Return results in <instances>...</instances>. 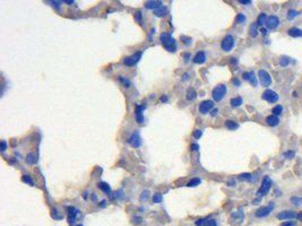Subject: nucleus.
<instances>
[{"label": "nucleus", "mask_w": 302, "mask_h": 226, "mask_svg": "<svg viewBox=\"0 0 302 226\" xmlns=\"http://www.w3.org/2000/svg\"><path fill=\"white\" fill-rule=\"evenodd\" d=\"M291 202L294 206H300L302 205V197H298V196H294V197H291Z\"/></svg>", "instance_id": "obj_29"}, {"label": "nucleus", "mask_w": 302, "mask_h": 226, "mask_svg": "<svg viewBox=\"0 0 302 226\" xmlns=\"http://www.w3.org/2000/svg\"><path fill=\"white\" fill-rule=\"evenodd\" d=\"M142 56H143V52L139 51V52H137V53L133 54V56L126 58V59H125V61H123V63H125L126 66H129V67L136 66V65L139 62V60L142 59Z\"/></svg>", "instance_id": "obj_7"}, {"label": "nucleus", "mask_w": 302, "mask_h": 226, "mask_svg": "<svg viewBox=\"0 0 302 226\" xmlns=\"http://www.w3.org/2000/svg\"><path fill=\"white\" fill-rule=\"evenodd\" d=\"M213 109H214V102H213V101H208V100L201 102L199 105V111H200V113H203V114L210 113Z\"/></svg>", "instance_id": "obj_11"}, {"label": "nucleus", "mask_w": 302, "mask_h": 226, "mask_svg": "<svg viewBox=\"0 0 302 226\" xmlns=\"http://www.w3.org/2000/svg\"><path fill=\"white\" fill-rule=\"evenodd\" d=\"M148 195H149L148 191H144L143 193H142V198H140V199H142L143 201L147 200V199H148Z\"/></svg>", "instance_id": "obj_42"}, {"label": "nucleus", "mask_w": 302, "mask_h": 226, "mask_svg": "<svg viewBox=\"0 0 302 226\" xmlns=\"http://www.w3.org/2000/svg\"><path fill=\"white\" fill-rule=\"evenodd\" d=\"M239 2L242 4V5H251V4H252L251 0H239Z\"/></svg>", "instance_id": "obj_43"}, {"label": "nucleus", "mask_w": 302, "mask_h": 226, "mask_svg": "<svg viewBox=\"0 0 302 226\" xmlns=\"http://www.w3.org/2000/svg\"><path fill=\"white\" fill-rule=\"evenodd\" d=\"M267 15L265 13H261L260 15L258 16V19H257V25L258 26H262L264 24H266V21H267Z\"/></svg>", "instance_id": "obj_23"}, {"label": "nucleus", "mask_w": 302, "mask_h": 226, "mask_svg": "<svg viewBox=\"0 0 302 226\" xmlns=\"http://www.w3.org/2000/svg\"><path fill=\"white\" fill-rule=\"evenodd\" d=\"M294 155H295V153H294L293 150H289V152H286V153H284V156L289 159L293 158V157H294Z\"/></svg>", "instance_id": "obj_38"}, {"label": "nucleus", "mask_w": 302, "mask_h": 226, "mask_svg": "<svg viewBox=\"0 0 302 226\" xmlns=\"http://www.w3.org/2000/svg\"><path fill=\"white\" fill-rule=\"evenodd\" d=\"M26 161H27V163H30V164H35L36 163V155L31 153V154L27 155V157H26Z\"/></svg>", "instance_id": "obj_30"}, {"label": "nucleus", "mask_w": 302, "mask_h": 226, "mask_svg": "<svg viewBox=\"0 0 302 226\" xmlns=\"http://www.w3.org/2000/svg\"><path fill=\"white\" fill-rule=\"evenodd\" d=\"M239 178H240L241 180H249V181L252 180V175H251L250 173H245V174H241Z\"/></svg>", "instance_id": "obj_37"}, {"label": "nucleus", "mask_w": 302, "mask_h": 226, "mask_svg": "<svg viewBox=\"0 0 302 226\" xmlns=\"http://www.w3.org/2000/svg\"><path fill=\"white\" fill-rule=\"evenodd\" d=\"M168 100H169L168 96H162L161 97V102H168Z\"/></svg>", "instance_id": "obj_52"}, {"label": "nucleus", "mask_w": 302, "mask_h": 226, "mask_svg": "<svg viewBox=\"0 0 302 226\" xmlns=\"http://www.w3.org/2000/svg\"><path fill=\"white\" fill-rule=\"evenodd\" d=\"M128 143L133 147H140V145H142V138H140V136H139V132L138 131H136V132H133V136L129 138Z\"/></svg>", "instance_id": "obj_12"}, {"label": "nucleus", "mask_w": 302, "mask_h": 226, "mask_svg": "<svg viewBox=\"0 0 302 226\" xmlns=\"http://www.w3.org/2000/svg\"><path fill=\"white\" fill-rule=\"evenodd\" d=\"M299 15H300V13H299V11L294 10V9H291V10L287 11L286 17H287V19H289V21H293V19H294V18Z\"/></svg>", "instance_id": "obj_28"}, {"label": "nucleus", "mask_w": 302, "mask_h": 226, "mask_svg": "<svg viewBox=\"0 0 302 226\" xmlns=\"http://www.w3.org/2000/svg\"><path fill=\"white\" fill-rule=\"evenodd\" d=\"M146 108L145 105H137L136 109V120L138 121V123H143L144 122V117H143V110Z\"/></svg>", "instance_id": "obj_18"}, {"label": "nucleus", "mask_w": 302, "mask_h": 226, "mask_svg": "<svg viewBox=\"0 0 302 226\" xmlns=\"http://www.w3.org/2000/svg\"><path fill=\"white\" fill-rule=\"evenodd\" d=\"M226 93H227V88L224 84H220V85H217L214 87L213 89V92H212V95H213V98H214V101H217V102H220L222 101L223 98L225 97Z\"/></svg>", "instance_id": "obj_2"}, {"label": "nucleus", "mask_w": 302, "mask_h": 226, "mask_svg": "<svg viewBox=\"0 0 302 226\" xmlns=\"http://www.w3.org/2000/svg\"><path fill=\"white\" fill-rule=\"evenodd\" d=\"M298 218H299L300 221H302V211H301V213H299V214H298Z\"/></svg>", "instance_id": "obj_53"}, {"label": "nucleus", "mask_w": 302, "mask_h": 226, "mask_svg": "<svg viewBox=\"0 0 302 226\" xmlns=\"http://www.w3.org/2000/svg\"><path fill=\"white\" fill-rule=\"evenodd\" d=\"M217 114H218V110H217V109H214L213 112H212V115H213V117H216Z\"/></svg>", "instance_id": "obj_51"}, {"label": "nucleus", "mask_w": 302, "mask_h": 226, "mask_svg": "<svg viewBox=\"0 0 302 226\" xmlns=\"http://www.w3.org/2000/svg\"><path fill=\"white\" fill-rule=\"evenodd\" d=\"M199 183H200V179H198V178H195V179H192V180H190L187 185H188V187H197V185H199Z\"/></svg>", "instance_id": "obj_32"}, {"label": "nucleus", "mask_w": 302, "mask_h": 226, "mask_svg": "<svg viewBox=\"0 0 302 226\" xmlns=\"http://www.w3.org/2000/svg\"><path fill=\"white\" fill-rule=\"evenodd\" d=\"M194 62L197 65H203L206 62V53L204 51H199L194 58Z\"/></svg>", "instance_id": "obj_16"}, {"label": "nucleus", "mask_w": 302, "mask_h": 226, "mask_svg": "<svg viewBox=\"0 0 302 226\" xmlns=\"http://www.w3.org/2000/svg\"><path fill=\"white\" fill-rule=\"evenodd\" d=\"M221 48L222 50L225 52L231 51L233 48H234V39L232 35H226L223 40H222V43H221Z\"/></svg>", "instance_id": "obj_4"}, {"label": "nucleus", "mask_w": 302, "mask_h": 226, "mask_svg": "<svg viewBox=\"0 0 302 226\" xmlns=\"http://www.w3.org/2000/svg\"><path fill=\"white\" fill-rule=\"evenodd\" d=\"M181 39H182V40H186V41H184L186 44H190V43H191V39H187V37H184V36H182Z\"/></svg>", "instance_id": "obj_47"}, {"label": "nucleus", "mask_w": 302, "mask_h": 226, "mask_svg": "<svg viewBox=\"0 0 302 226\" xmlns=\"http://www.w3.org/2000/svg\"><path fill=\"white\" fill-rule=\"evenodd\" d=\"M243 104V100L240 96H236V97H233L231 100V105L232 108H239Z\"/></svg>", "instance_id": "obj_20"}, {"label": "nucleus", "mask_w": 302, "mask_h": 226, "mask_svg": "<svg viewBox=\"0 0 302 226\" xmlns=\"http://www.w3.org/2000/svg\"><path fill=\"white\" fill-rule=\"evenodd\" d=\"M78 213L79 211L77 210L76 208H74V207H68V223L72 225L75 221H76V216L78 215Z\"/></svg>", "instance_id": "obj_14"}, {"label": "nucleus", "mask_w": 302, "mask_h": 226, "mask_svg": "<svg viewBox=\"0 0 302 226\" xmlns=\"http://www.w3.org/2000/svg\"><path fill=\"white\" fill-rule=\"evenodd\" d=\"M225 127L230 130H236V129L239 128V124L236 123V121H232V120H227L225 122Z\"/></svg>", "instance_id": "obj_26"}, {"label": "nucleus", "mask_w": 302, "mask_h": 226, "mask_svg": "<svg viewBox=\"0 0 302 226\" xmlns=\"http://www.w3.org/2000/svg\"><path fill=\"white\" fill-rule=\"evenodd\" d=\"M232 83H233L234 85H236V86H240V80H239V79H236V78H234V79L232 80Z\"/></svg>", "instance_id": "obj_48"}, {"label": "nucleus", "mask_w": 302, "mask_h": 226, "mask_svg": "<svg viewBox=\"0 0 302 226\" xmlns=\"http://www.w3.org/2000/svg\"><path fill=\"white\" fill-rule=\"evenodd\" d=\"M204 226H217V223L215 219H207Z\"/></svg>", "instance_id": "obj_39"}, {"label": "nucleus", "mask_w": 302, "mask_h": 226, "mask_svg": "<svg viewBox=\"0 0 302 226\" xmlns=\"http://www.w3.org/2000/svg\"><path fill=\"white\" fill-rule=\"evenodd\" d=\"M277 218L281 219V221H285V219H295L298 218V214L295 211L293 210H285V211H281L278 215H277Z\"/></svg>", "instance_id": "obj_10"}, {"label": "nucleus", "mask_w": 302, "mask_h": 226, "mask_svg": "<svg viewBox=\"0 0 302 226\" xmlns=\"http://www.w3.org/2000/svg\"><path fill=\"white\" fill-rule=\"evenodd\" d=\"M136 19L142 24V13H140V11H137V14H136Z\"/></svg>", "instance_id": "obj_45"}, {"label": "nucleus", "mask_w": 302, "mask_h": 226, "mask_svg": "<svg viewBox=\"0 0 302 226\" xmlns=\"http://www.w3.org/2000/svg\"><path fill=\"white\" fill-rule=\"evenodd\" d=\"M260 32L262 33V34H264V35H267V34H268V30H267V28H265V27H262V28L260 30Z\"/></svg>", "instance_id": "obj_49"}, {"label": "nucleus", "mask_w": 302, "mask_h": 226, "mask_svg": "<svg viewBox=\"0 0 302 226\" xmlns=\"http://www.w3.org/2000/svg\"><path fill=\"white\" fill-rule=\"evenodd\" d=\"M289 35L292 36V37H302V30L298 28V27H291L289 31Z\"/></svg>", "instance_id": "obj_19"}, {"label": "nucleus", "mask_w": 302, "mask_h": 226, "mask_svg": "<svg viewBox=\"0 0 302 226\" xmlns=\"http://www.w3.org/2000/svg\"><path fill=\"white\" fill-rule=\"evenodd\" d=\"M101 206H102V207H105V201H102V202H101Z\"/></svg>", "instance_id": "obj_54"}, {"label": "nucleus", "mask_w": 302, "mask_h": 226, "mask_svg": "<svg viewBox=\"0 0 302 226\" xmlns=\"http://www.w3.org/2000/svg\"><path fill=\"white\" fill-rule=\"evenodd\" d=\"M271 184H273V183H271V178H269V176H265L264 180H262V182H261V185H260V188H259V190L257 191L258 197H264V196H266L267 193L269 192V190H271Z\"/></svg>", "instance_id": "obj_3"}, {"label": "nucleus", "mask_w": 302, "mask_h": 226, "mask_svg": "<svg viewBox=\"0 0 302 226\" xmlns=\"http://www.w3.org/2000/svg\"><path fill=\"white\" fill-rule=\"evenodd\" d=\"M191 149H192V150H198V149H199V146H198L197 144L191 145Z\"/></svg>", "instance_id": "obj_50"}, {"label": "nucleus", "mask_w": 302, "mask_h": 226, "mask_svg": "<svg viewBox=\"0 0 302 226\" xmlns=\"http://www.w3.org/2000/svg\"><path fill=\"white\" fill-rule=\"evenodd\" d=\"M166 13H168V8H166L165 6H162V7H161V8H159L157 10L154 11L155 16H157V17H162V16L166 15Z\"/></svg>", "instance_id": "obj_27"}, {"label": "nucleus", "mask_w": 302, "mask_h": 226, "mask_svg": "<svg viewBox=\"0 0 302 226\" xmlns=\"http://www.w3.org/2000/svg\"><path fill=\"white\" fill-rule=\"evenodd\" d=\"M203 136V131L201 130H195L194 131V137L196 139H199Z\"/></svg>", "instance_id": "obj_41"}, {"label": "nucleus", "mask_w": 302, "mask_h": 226, "mask_svg": "<svg viewBox=\"0 0 302 226\" xmlns=\"http://www.w3.org/2000/svg\"><path fill=\"white\" fill-rule=\"evenodd\" d=\"M162 200H163V197H162V195H161V193H156V195H154V197H153V201H154V202L159 204V202H161Z\"/></svg>", "instance_id": "obj_34"}, {"label": "nucleus", "mask_w": 302, "mask_h": 226, "mask_svg": "<svg viewBox=\"0 0 302 226\" xmlns=\"http://www.w3.org/2000/svg\"><path fill=\"white\" fill-rule=\"evenodd\" d=\"M23 181H24L25 183H28V184H31V185L34 184V182H33V180L31 179L30 175H23Z\"/></svg>", "instance_id": "obj_35"}, {"label": "nucleus", "mask_w": 302, "mask_h": 226, "mask_svg": "<svg viewBox=\"0 0 302 226\" xmlns=\"http://www.w3.org/2000/svg\"><path fill=\"white\" fill-rule=\"evenodd\" d=\"M243 78H245V80L249 82L251 85H252V86H255V87H256L257 84H258V80H257V77H256V74H255V71L245 72V74H243Z\"/></svg>", "instance_id": "obj_13"}, {"label": "nucleus", "mask_w": 302, "mask_h": 226, "mask_svg": "<svg viewBox=\"0 0 302 226\" xmlns=\"http://www.w3.org/2000/svg\"><path fill=\"white\" fill-rule=\"evenodd\" d=\"M119 79H120V82L123 84V86H125V87H129V86H130V82H129L127 78H125L123 76H120Z\"/></svg>", "instance_id": "obj_33"}, {"label": "nucleus", "mask_w": 302, "mask_h": 226, "mask_svg": "<svg viewBox=\"0 0 302 226\" xmlns=\"http://www.w3.org/2000/svg\"><path fill=\"white\" fill-rule=\"evenodd\" d=\"M6 147H7V144H6V140H2V141H1V150H2V152H5V150H6Z\"/></svg>", "instance_id": "obj_46"}, {"label": "nucleus", "mask_w": 302, "mask_h": 226, "mask_svg": "<svg viewBox=\"0 0 302 226\" xmlns=\"http://www.w3.org/2000/svg\"><path fill=\"white\" fill-rule=\"evenodd\" d=\"M258 76H259L260 84L264 86V87H268V86H271V75H269L266 70H264V69L259 70V72H258Z\"/></svg>", "instance_id": "obj_6"}, {"label": "nucleus", "mask_w": 302, "mask_h": 226, "mask_svg": "<svg viewBox=\"0 0 302 226\" xmlns=\"http://www.w3.org/2000/svg\"><path fill=\"white\" fill-rule=\"evenodd\" d=\"M197 97V93L195 91L194 88H189L187 91V100L188 101H194L195 98Z\"/></svg>", "instance_id": "obj_25"}, {"label": "nucleus", "mask_w": 302, "mask_h": 226, "mask_svg": "<svg viewBox=\"0 0 302 226\" xmlns=\"http://www.w3.org/2000/svg\"><path fill=\"white\" fill-rule=\"evenodd\" d=\"M262 100L267 101L268 103H275L280 100V95L276 92L271 91V89H266L265 92L262 93Z\"/></svg>", "instance_id": "obj_5"}, {"label": "nucleus", "mask_w": 302, "mask_h": 226, "mask_svg": "<svg viewBox=\"0 0 302 226\" xmlns=\"http://www.w3.org/2000/svg\"><path fill=\"white\" fill-rule=\"evenodd\" d=\"M266 123L269 126V127H276L280 124V118L277 117V115H274V114H271V115H268L266 118Z\"/></svg>", "instance_id": "obj_15"}, {"label": "nucleus", "mask_w": 302, "mask_h": 226, "mask_svg": "<svg viewBox=\"0 0 302 226\" xmlns=\"http://www.w3.org/2000/svg\"><path fill=\"white\" fill-rule=\"evenodd\" d=\"M97 187L103 191V192H105V193H111V188H110V185L107 183V182H100Z\"/></svg>", "instance_id": "obj_21"}, {"label": "nucleus", "mask_w": 302, "mask_h": 226, "mask_svg": "<svg viewBox=\"0 0 302 226\" xmlns=\"http://www.w3.org/2000/svg\"><path fill=\"white\" fill-rule=\"evenodd\" d=\"M282 226H295V222H285L282 224Z\"/></svg>", "instance_id": "obj_44"}, {"label": "nucleus", "mask_w": 302, "mask_h": 226, "mask_svg": "<svg viewBox=\"0 0 302 226\" xmlns=\"http://www.w3.org/2000/svg\"><path fill=\"white\" fill-rule=\"evenodd\" d=\"M249 33H250V35L252 37H256L258 35V25H257V23L251 24L250 27H249Z\"/></svg>", "instance_id": "obj_24"}, {"label": "nucleus", "mask_w": 302, "mask_h": 226, "mask_svg": "<svg viewBox=\"0 0 302 226\" xmlns=\"http://www.w3.org/2000/svg\"><path fill=\"white\" fill-rule=\"evenodd\" d=\"M275 208V205H274V202H269V205L268 206H265V207H261L259 208L258 210L256 211V216L258 218H262V217H266L271 214L273 209Z\"/></svg>", "instance_id": "obj_8"}, {"label": "nucleus", "mask_w": 302, "mask_h": 226, "mask_svg": "<svg viewBox=\"0 0 302 226\" xmlns=\"http://www.w3.org/2000/svg\"><path fill=\"white\" fill-rule=\"evenodd\" d=\"M163 6V2L162 1H147L145 4V7L148 8V9H153L154 11L157 10L159 8H161Z\"/></svg>", "instance_id": "obj_17"}, {"label": "nucleus", "mask_w": 302, "mask_h": 226, "mask_svg": "<svg viewBox=\"0 0 302 226\" xmlns=\"http://www.w3.org/2000/svg\"><path fill=\"white\" fill-rule=\"evenodd\" d=\"M160 39H161V42H162L163 46L169 52H174L177 50V42H175V40L171 36L170 33H163V34H161Z\"/></svg>", "instance_id": "obj_1"}, {"label": "nucleus", "mask_w": 302, "mask_h": 226, "mask_svg": "<svg viewBox=\"0 0 302 226\" xmlns=\"http://www.w3.org/2000/svg\"><path fill=\"white\" fill-rule=\"evenodd\" d=\"M290 63H291V59H290L289 56H283L280 58V66H281V67H283V68L287 67Z\"/></svg>", "instance_id": "obj_22"}, {"label": "nucleus", "mask_w": 302, "mask_h": 226, "mask_svg": "<svg viewBox=\"0 0 302 226\" xmlns=\"http://www.w3.org/2000/svg\"><path fill=\"white\" fill-rule=\"evenodd\" d=\"M76 226H83V225H76Z\"/></svg>", "instance_id": "obj_55"}, {"label": "nucleus", "mask_w": 302, "mask_h": 226, "mask_svg": "<svg viewBox=\"0 0 302 226\" xmlns=\"http://www.w3.org/2000/svg\"><path fill=\"white\" fill-rule=\"evenodd\" d=\"M246 16L243 15V14H239V15L236 16V22L238 23H240V24H242V23H245L246 22Z\"/></svg>", "instance_id": "obj_36"}, {"label": "nucleus", "mask_w": 302, "mask_h": 226, "mask_svg": "<svg viewBox=\"0 0 302 226\" xmlns=\"http://www.w3.org/2000/svg\"><path fill=\"white\" fill-rule=\"evenodd\" d=\"M278 26H280V18H278L276 15H271L267 18V21H266L267 30L274 31V30H276Z\"/></svg>", "instance_id": "obj_9"}, {"label": "nucleus", "mask_w": 302, "mask_h": 226, "mask_svg": "<svg viewBox=\"0 0 302 226\" xmlns=\"http://www.w3.org/2000/svg\"><path fill=\"white\" fill-rule=\"evenodd\" d=\"M207 219H208V218H200V219H198V221H196V225L197 226H204L205 225V223L207 222Z\"/></svg>", "instance_id": "obj_40"}, {"label": "nucleus", "mask_w": 302, "mask_h": 226, "mask_svg": "<svg viewBox=\"0 0 302 226\" xmlns=\"http://www.w3.org/2000/svg\"><path fill=\"white\" fill-rule=\"evenodd\" d=\"M282 113H283V106L280 105V104L273 109V114H274V115H277V117H278V115H281Z\"/></svg>", "instance_id": "obj_31"}]
</instances>
